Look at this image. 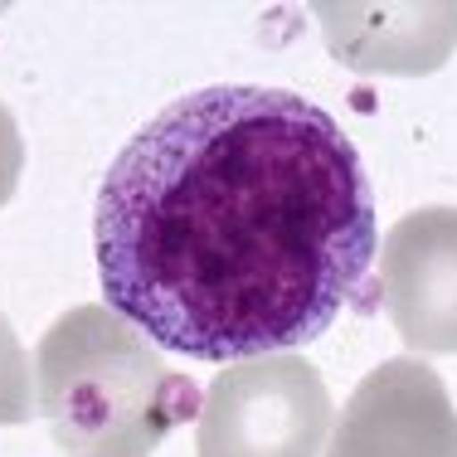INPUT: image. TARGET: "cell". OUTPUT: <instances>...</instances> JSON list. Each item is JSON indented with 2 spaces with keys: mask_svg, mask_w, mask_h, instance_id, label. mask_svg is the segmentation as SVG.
<instances>
[{
  "mask_svg": "<svg viewBox=\"0 0 457 457\" xmlns=\"http://www.w3.org/2000/svg\"><path fill=\"white\" fill-rule=\"evenodd\" d=\"M195 409V385L112 307H69L35 345V413L63 457H151Z\"/></svg>",
  "mask_w": 457,
  "mask_h": 457,
  "instance_id": "cell-2",
  "label": "cell"
},
{
  "mask_svg": "<svg viewBox=\"0 0 457 457\" xmlns=\"http://www.w3.org/2000/svg\"><path fill=\"white\" fill-rule=\"evenodd\" d=\"M20 170H25V141H20V127L10 117V107L0 103V204L15 195Z\"/></svg>",
  "mask_w": 457,
  "mask_h": 457,
  "instance_id": "cell-7",
  "label": "cell"
},
{
  "mask_svg": "<svg viewBox=\"0 0 457 457\" xmlns=\"http://www.w3.org/2000/svg\"><path fill=\"white\" fill-rule=\"evenodd\" d=\"M107 307L195 361H258L341 317L375 258L351 137L287 88H200L161 107L97 185Z\"/></svg>",
  "mask_w": 457,
  "mask_h": 457,
  "instance_id": "cell-1",
  "label": "cell"
},
{
  "mask_svg": "<svg viewBox=\"0 0 457 457\" xmlns=\"http://www.w3.org/2000/svg\"><path fill=\"white\" fill-rule=\"evenodd\" d=\"M326 457H457V409L428 365L389 361L361 379Z\"/></svg>",
  "mask_w": 457,
  "mask_h": 457,
  "instance_id": "cell-4",
  "label": "cell"
},
{
  "mask_svg": "<svg viewBox=\"0 0 457 457\" xmlns=\"http://www.w3.org/2000/svg\"><path fill=\"white\" fill-rule=\"evenodd\" d=\"M29 413H35V370L10 321L0 317V423H25Z\"/></svg>",
  "mask_w": 457,
  "mask_h": 457,
  "instance_id": "cell-6",
  "label": "cell"
},
{
  "mask_svg": "<svg viewBox=\"0 0 457 457\" xmlns=\"http://www.w3.org/2000/svg\"><path fill=\"white\" fill-rule=\"evenodd\" d=\"M331 399L302 355L234 361L200 404V457H317Z\"/></svg>",
  "mask_w": 457,
  "mask_h": 457,
  "instance_id": "cell-3",
  "label": "cell"
},
{
  "mask_svg": "<svg viewBox=\"0 0 457 457\" xmlns=\"http://www.w3.org/2000/svg\"><path fill=\"white\" fill-rule=\"evenodd\" d=\"M385 302L399 336L419 351H457V210L399 220L379 253Z\"/></svg>",
  "mask_w": 457,
  "mask_h": 457,
  "instance_id": "cell-5",
  "label": "cell"
}]
</instances>
